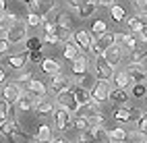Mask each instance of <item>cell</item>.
<instances>
[{"label":"cell","mask_w":147,"mask_h":143,"mask_svg":"<svg viewBox=\"0 0 147 143\" xmlns=\"http://www.w3.org/2000/svg\"><path fill=\"white\" fill-rule=\"evenodd\" d=\"M11 106L13 104L4 100V98H0V122H2L4 118H8V112H11Z\"/></svg>","instance_id":"39"},{"label":"cell","mask_w":147,"mask_h":143,"mask_svg":"<svg viewBox=\"0 0 147 143\" xmlns=\"http://www.w3.org/2000/svg\"><path fill=\"white\" fill-rule=\"evenodd\" d=\"M77 143H97V137H95V127H89L79 133L77 137Z\"/></svg>","instance_id":"30"},{"label":"cell","mask_w":147,"mask_h":143,"mask_svg":"<svg viewBox=\"0 0 147 143\" xmlns=\"http://www.w3.org/2000/svg\"><path fill=\"white\" fill-rule=\"evenodd\" d=\"M97 2H100V6H108V8H110L112 4H116V0H97Z\"/></svg>","instance_id":"52"},{"label":"cell","mask_w":147,"mask_h":143,"mask_svg":"<svg viewBox=\"0 0 147 143\" xmlns=\"http://www.w3.org/2000/svg\"><path fill=\"white\" fill-rule=\"evenodd\" d=\"M44 44H48V46H62L64 44V40H62V35L60 33H44Z\"/></svg>","instance_id":"34"},{"label":"cell","mask_w":147,"mask_h":143,"mask_svg":"<svg viewBox=\"0 0 147 143\" xmlns=\"http://www.w3.org/2000/svg\"><path fill=\"white\" fill-rule=\"evenodd\" d=\"M75 114H79V116H85V118H91V116H95V114H102V104H100V102H95V100H89L87 104L79 106V110H77Z\"/></svg>","instance_id":"17"},{"label":"cell","mask_w":147,"mask_h":143,"mask_svg":"<svg viewBox=\"0 0 147 143\" xmlns=\"http://www.w3.org/2000/svg\"><path fill=\"white\" fill-rule=\"evenodd\" d=\"M95 137H97V143H112L110 131L106 127H95Z\"/></svg>","instance_id":"36"},{"label":"cell","mask_w":147,"mask_h":143,"mask_svg":"<svg viewBox=\"0 0 147 143\" xmlns=\"http://www.w3.org/2000/svg\"><path fill=\"white\" fill-rule=\"evenodd\" d=\"M135 125H137V131H141V133H147V110H143L141 118L137 120Z\"/></svg>","instance_id":"42"},{"label":"cell","mask_w":147,"mask_h":143,"mask_svg":"<svg viewBox=\"0 0 147 143\" xmlns=\"http://www.w3.org/2000/svg\"><path fill=\"white\" fill-rule=\"evenodd\" d=\"M131 98H135V100L147 98V85L145 83H133L131 85Z\"/></svg>","instance_id":"31"},{"label":"cell","mask_w":147,"mask_h":143,"mask_svg":"<svg viewBox=\"0 0 147 143\" xmlns=\"http://www.w3.org/2000/svg\"><path fill=\"white\" fill-rule=\"evenodd\" d=\"M135 6H137V11H145L147 8V0H133Z\"/></svg>","instance_id":"50"},{"label":"cell","mask_w":147,"mask_h":143,"mask_svg":"<svg viewBox=\"0 0 147 143\" xmlns=\"http://www.w3.org/2000/svg\"><path fill=\"white\" fill-rule=\"evenodd\" d=\"M27 29H29V27H27L25 21H17L11 29L4 33V37H6L11 44H21V42H25L27 37H29V35H27Z\"/></svg>","instance_id":"6"},{"label":"cell","mask_w":147,"mask_h":143,"mask_svg":"<svg viewBox=\"0 0 147 143\" xmlns=\"http://www.w3.org/2000/svg\"><path fill=\"white\" fill-rule=\"evenodd\" d=\"M42 15L40 13H31L29 11L27 13V19H25V23H27V27H37V25H42Z\"/></svg>","instance_id":"38"},{"label":"cell","mask_w":147,"mask_h":143,"mask_svg":"<svg viewBox=\"0 0 147 143\" xmlns=\"http://www.w3.org/2000/svg\"><path fill=\"white\" fill-rule=\"evenodd\" d=\"M145 143H147V141H145Z\"/></svg>","instance_id":"58"},{"label":"cell","mask_w":147,"mask_h":143,"mask_svg":"<svg viewBox=\"0 0 147 143\" xmlns=\"http://www.w3.org/2000/svg\"><path fill=\"white\" fill-rule=\"evenodd\" d=\"M104 58L108 60V62H110L112 66H114V69H116V66H118L120 64V60L124 58V52L120 50V48L118 46H110V48H106V52H104Z\"/></svg>","instance_id":"18"},{"label":"cell","mask_w":147,"mask_h":143,"mask_svg":"<svg viewBox=\"0 0 147 143\" xmlns=\"http://www.w3.org/2000/svg\"><path fill=\"white\" fill-rule=\"evenodd\" d=\"M50 143H68V141H66V139H62V137H56V139L52 137V141H50Z\"/></svg>","instance_id":"56"},{"label":"cell","mask_w":147,"mask_h":143,"mask_svg":"<svg viewBox=\"0 0 147 143\" xmlns=\"http://www.w3.org/2000/svg\"><path fill=\"white\" fill-rule=\"evenodd\" d=\"M56 110V102H52L48 95H44V98H37L35 100V106H33V112H35V116H40V118H46V116H52Z\"/></svg>","instance_id":"8"},{"label":"cell","mask_w":147,"mask_h":143,"mask_svg":"<svg viewBox=\"0 0 147 143\" xmlns=\"http://www.w3.org/2000/svg\"><path fill=\"white\" fill-rule=\"evenodd\" d=\"M89 118H85V116H79L77 114L75 116V129H79V131H85V129H89Z\"/></svg>","instance_id":"41"},{"label":"cell","mask_w":147,"mask_h":143,"mask_svg":"<svg viewBox=\"0 0 147 143\" xmlns=\"http://www.w3.org/2000/svg\"><path fill=\"white\" fill-rule=\"evenodd\" d=\"M71 85H73V79L60 71V73H54V75H50L48 91H50V93H54V95H58V93H60V91H64V89H71Z\"/></svg>","instance_id":"4"},{"label":"cell","mask_w":147,"mask_h":143,"mask_svg":"<svg viewBox=\"0 0 147 143\" xmlns=\"http://www.w3.org/2000/svg\"><path fill=\"white\" fill-rule=\"evenodd\" d=\"M0 135L8 137V141L15 143V137H23V139H29V135L21 129V122L17 118H4L0 122Z\"/></svg>","instance_id":"1"},{"label":"cell","mask_w":147,"mask_h":143,"mask_svg":"<svg viewBox=\"0 0 147 143\" xmlns=\"http://www.w3.org/2000/svg\"><path fill=\"white\" fill-rule=\"evenodd\" d=\"M139 35H141V40H143V42H147V25L141 29V33H139Z\"/></svg>","instance_id":"54"},{"label":"cell","mask_w":147,"mask_h":143,"mask_svg":"<svg viewBox=\"0 0 147 143\" xmlns=\"http://www.w3.org/2000/svg\"><path fill=\"white\" fill-rule=\"evenodd\" d=\"M89 125H91V127H106L104 114H95V116H91V118H89Z\"/></svg>","instance_id":"43"},{"label":"cell","mask_w":147,"mask_h":143,"mask_svg":"<svg viewBox=\"0 0 147 143\" xmlns=\"http://www.w3.org/2000/svg\"><path fill=\"white\" fill-rule=\"evenodd\" d=\"M19 21V19H17V15L15 13H2V15H0V31H2V33H6L8 29H11V27L15 25Z\"/></svg>","instance_id":"28"},{"label":"cell","mask_w":147,"mask_h":143,"mask_svg":"<svg viewBox=\"0 0 147 143\" xmlns=\"http://www.w3.org/2000/svg\"><path fill=\"white\" fill-rule=\"evenodd\" d=\"M6 13V0H0V15Z\"/></svg>","instance_id":"55"},{"label":"cell","mask_w":147,"mask_h":143,"mask_svg":"<svg viewBox=\"0 0 147 143\" xmlns=\"http://www.w3.org/2000/svg\"><path fill=\"white\" fill-rule=\"evenodd\" d=\"M27 62H29V52H27V50L17 52V54H13V56H6V66H8V69H13V71L25 69Z\"/></svg>","instance_id":"14"},{"label":"cell","mask_w":147,"mask_h":143,"mask_svg":"<svg viewBox=\"0 0 147 143\" xmlns=\"http://www.w3.org/2000/svg\"><path fill=\"white\" fill-rule=\"evenodd\" d=\"M62 46H64V48H62V56H64V60H68V62H71V60H75L77 56L81 54L79 46H77L73 40H71V42H64Z\"/></svg>","instance_id":"25"},{"label":"cell","mask_w":147,"mask_h":143,"mask_svg":"<svg viewBox=\"0 0 147 143\" xmlns=\"http://www.w3.org/2000/svg\"><path fill=\"white\" fill-rule=\"evenodd\" d=\"M126 73H129V77L133 79V83H143L147 79V69L143 66V62H129Z\"/></svg>","instance_id":"15"},{"label":"cell","mask_w":147,"mask_h":143,"mask_svg":"<svg viewBox=\"0 0 147 143\" xmlns=\"http://www.w3.org/2000/svg\"><path fill=\"white\" fill-rule=\"evenodd\" d=\"M91 71H93V75H95V79L110 81V79L114 77V66L104 58V54H102V56H93V60H91Z\"/></svg>","instance_id":"3"},{"label":"cell","mask_w":147,"mask_h":143,"mask_svg":"<svg viewBox=\"0 0 147 143\" xmlns=\"http://www.w3.org/2000/svg\"><path fill=\"white\" fill-rule=\"evenodd\" d=\"M91 29H93V33H95V35H102V33H106V31H108V23H106V21H102V19H97V21H93V23H91Z\"/></svg>","instance_id":"40"},{"label":"cell","mask_w":147,"mask_h":143,"mask_svg":"<svg viewBox=\"0 0 147 143\" xmlns=\"http://www.w3.org/2000/svg\"><path fill=\"white\" fill-rule=\"evenodd\" d=\"M124 42H126V33L116 31V33H114V46H118L120 50H122V48H124Z\"/></svg>","instance_id":"45"},{"label":"cell","mask_w":147,"mask_h":143,"mask_svg":"<svg viewBox=\"0 0 147 143\" xmlns=\"http://www.w3.org/2000/svg\"><path fill=\"white\" fill-rule=\"evenodd\" d=\"M44 60V54H42V50H35V52H29V62H37L40 64Z\"/></svg>","instance_id":"48"},{"label":"cell","mask_w":147,"mask_h":143,"mask_svg":"<svg viewBox=\"0 0 147 143\" xmlns=\"http://www.w3.org/2000/svg\"><path fill=\"white\" fill-rule=\"evenodd\" d=\"M42 46H44V40H42V37H35V35H31V37H27V40H25V50H27V52L42 50Z\"/></svg>","instance_id":"33"},{"label":"cell","mask_w":147,"mask_h":143,"mask_svg":"<svg viewBox=\"0 0 147 143\" xmlns=\"http://www.w3.org/2000/svg\"><path fill=\"white\" fill-rule=\"evenodd\" d=\"M110 17H112V21L122 23L124 19H126V11H124L120 4H112V6H110Z\"/></svg>","instance_id":"32"},{"label":"cell","mask_w":147,"mask_h":143,"mask_svg":"<svg viewBox=\"0 0 147 143\" xmlns=\"http://www.w3.org/2000/svg\"><path fill=\"white\" fill-rule=\"evenodd\" d=\"M23 93H25L23 85L15 81V83H6V85H4V89H2V98H4V100H8L11 104H17V100L21 98Z\"/></svg>","instance_id":"13"},{"label":"cell","mask_w":147,"mask_h":143,"mask_svg":"<svg viewBox=\"0 0 147 143\" xmlns=\"http://www.w3.org/2000/svg\"><path fill=\"white\" fill-rule=\"evenodd\" d=\"M124 23H126V29H129L131 33H141V29H143V23H141V19L137 17V15H133V17H126L124 19Z\"/></svg>","instance_id":"29"},{"label":"cell","mask_w":147,"mask_h":143,"mask_svg":"<svg viewBox=\"0 0 147 143\" xmlns=\"http://www.w3.org/2000/svg\"><path fill=\"white\" fill-rule=\"evenodd\" d=\"M110 139L112 141H126V139H129V133H126L122 127H114L110 131Z\"/></svg>","instance_id":"37"},{"label":"cell","mask_w":147,"mask_h":143,"mask_svg":"<svg viewBox=\"0 0 147 143\" xmlns=\"http://www.w3.org/2000/svg\"><path fill=\"white\" fill-rule=\"evenodd\" d=\"M11 42L6 40V37H0V58H2V56H6L8 54V50H11Z\"/></svg>","instance_id":"44"},{"label":"cell","mask_w":147,"mask_h":143,"mask_svg":"<svg viewBox=\"0 0 147 143\" xmlns=\"http://www.w3.org/2000/svg\"><path fill=\"white\" fill-rule=\"evenodd\" d=\"M6 81V69H4V66H0V85H2Z\"/></svg>","instance_id":"53"},{"label":"cell","mask_w":147,"mask_h":143,"mask_svg":"<svg viewBox=\"0 0 147 143\" xmlns=\"http://www.w3.org/2000/svg\"><path fill=\"white\" fill-rule=\"evenodd\" d=\"M52 118H54L56 131H62V133H64V131L75 129V116H73V112L66 110V108H62V106H56Z\"/></svg>","instance_id":"2"},{"label":"cell","mask_w":147,"mask_h":143,"mask_svg":"<svg viewBox=\"0 0 147 143\" xmlns=\"http://www.w3.org/2000/svg\"><path fill=\"white\" fill-rule=\"evenodd\" d=\"M137 17L141 19V23H143V25H147V8H145V11H139V13H137Z\"/></svg>","instance_id":"51"},{"label":"cell","mask_w":147,"mask_h":143,"mask_svg":"<svg viewBox=\"0 0 147 143\" xmlns=\"http://www.w3.org/2000/svg\"><path fill=\"white\" fill-rule=\"evenodd\" d=\"M114 44V33H110V31H106V33H102V35H95V40H93V44H91V54L93 56H102L104 52H106V48H110Z\"/></svg>","instance_id":"7"},{"label":"cell","mask_w":147,"mask_h":143,"mask_svg":"<svg viewBox=\"0 0 147 143\" xmlns=\"http://www.w3.org/2000/svg\"><path fill=\"white\" fill-rule=\"evenodd\" d=\"M81 2H83V0H66V6L77 13V11H79V6H81Z\"/></svg>","instance_id":"49"},{"label":"cell","mask_w":147,"mask_h":143,"mask_svg":"<svg viewBox=\"0 0 147 143\" xmlns=\"http://www.w3.org/2000/svg\"><path fill=\"white\" fill-rule=\"evenodd\" d=\"M112 143H129V141H112Z\"/></svg>","instance_id":"57"},{"label":"cell","mask_w":147,"mask_h":143,"mask_svg":"<svg viewBox=\"0 0 147 143\" xmlns=\"http://www.w3.org/2000/svg\"><path fill=\"white\" fill-rule=\"evenodd\" d=\"M40 69L50 77V75H54V73H60V62H58L56 58H44L40 62Z\"/></svg>","instance_id":"26"},{"label":"cell","mask_w":147,"mask_h":143,"mask_svg":"<svg viewBox=\"0 0 147 143\" xmlns=\"http://www.w3.org/2000/svg\"><path fill=\"white\" fill-rule=\"evenodd\" d=\"M131 100V91L129 89H122V87H112L110 91V102L112 104H120V106H126Z\"/></svg>","instance_id":"19"},{"label":"cell","mask_w":147,"mask_h":143,"mask_svg":"<svg viewBox=\"0 0 147 143\" xmlns=\"http://www.w3.org/2000/svg\"><path fill=\"white\" fill-rule=\"evenodd\" d=\"M114 87H122V89H131L133 85V79L129 77V73H126V69H120L114 73Z\"/></svg>","instance_id":"21"},{"label":"cell","mask_w":147,"mask_h":143,"mask_svg":"<svg viewBox=\"0 0 147 143\" xmlns=\"http://www.w3.org/2000/svg\"><path fill=\"white\" fill-rule=\"evenodd\" d=\"M129 110H131V122H137L141 118V114H143V110L137 108V106H129Z\"/></svg>","instance_id":"47"},{"label":"cell","mask_w":147,"mask_h":143,"mask_svg":"<svg viewBox=\"0 0 147 143\" xmlns=\"http://www.w3.org/2000/svg\"><path fill=\"white\" fill-rule=\"evenodd\" d=\"M97 6H100L97 0H83L81 6H79V11H77V15H79L81 19H89V17L97 11Z\"/></svg>","instance_id":"23"},{"label":"cell","mask_w":147,"mask_h":143,"mask_svg":"<svg viewBox=\"0 0 147 143\" xmlns=\"http://www.w3.org/2000/svg\"><path fill=\"white\" fill-rule=\"evenodd\" d=\"M126 56H129V62H141V60H145L147 58V42L141 40Z\"/></svg>","instance_id":"20"},{"label":"cell","mask_w":147,"mask_h":143,"mask_svg":"<svg viewBox=\"0 0 147 143\" xmlns=\"http://www.w3.org/2000/svg\"><path fill=\"white\" fill-rule=\"evenodd\" d=\"M89 69H91V62H89V58H87L83 52L77 56L75 60H71V73L75 75V77H81V75H85Z\"/></svg>","instance_id":"12"},{"label":"cell","mask_w":147,"mask_h":143,"mask_svg":"<svg viewBox=\"0 0 147 143\" xmlns=\"http://www.w3.org/2000/svg\"><path fill=\"white\" fill-rule=\"evenodd\" d=\"M52 131H54V129H52L50 125H42L40 129H37L33 141H35V143H50V141H52Z\"/></svg>","instance_id":"27"},{"label":"cell","mask_w":147,"mask_h":143,"mask_svg":"<svg viewBox=\"0 0 147 143\" xmlns=\"http://www.w3.org/2000/svg\"><path fill=\"white\" fill-rule=\"evenodd\" d=\"M73 93H75V100H77V104L79 106H83V104H87L91 100V89H87V87H83V85H79V83H73Z\"/></svg>","instance_id":"22"},{"label":"cell","mask_w":147,"mask_h":143,"mask_svg":"<svg viewBox=\"0 0 147 143\" xmlns=\"http://www.w3.org/2000/svg\"><path fill=\"white\" fill-rule=\"evenodd\" d=\"M31 79H33V73H31V71H23V73L17 77V83H21V85H23V83H29Z\"/></svg>","instance_id":"46"},{"label":"cell","mask_w":147,"mask_h":143,"mask_svg":"<svg viewBox=\"0 0 147 143\" xmlns=\"http://www.w3.org/2000/svg\"><path fill=\"white\" fill-rule=\"evenodd\" d=\"M27 91H31L33 95H37V98H44V95H48V87L44 85V81L35 79V77L27 83Z\"/></svg>","instance_id":"24"},{"label":"cell","mask_w":147,"mask_h":143,"mask_svg":"<svg viewBox=\"0 0 147 143\" xmlns=\"http://www.w3.org/2000/svg\"><path fill=\"white\" fill-rule=\"evenodd\" d=\"M35 100H37V95H33L31 91H27V89H25V93H23L19 100H17L15 108H17L19 112H21V114H25V112H31V110H33V106H35Z\"/></svg>","instance_id":"16"},{"label":"cell","mask_w":147,"mask_h":143,"mask_svg":"<svg viewBox=\"0 0 147 143\" xmlns=\"http://www.w3.org/2000/svg\"><path fill=\"white\" fill-rule=\"evenodd\" d=\"M110 91H112V83H110V81L97 79V81L93 83V87H91V100L104 104V102L110 100Z\"/></svg>","instance_id":"5"},{"label":"cell","mask_w":147,"mask_h":143,"mask_svg":"<svg viewBox=\"0 0 147 143\" xmlns=\"http://www.w3.org/2000/svg\"><path fill=\"white\" fill-rule=\"evenodd\" d=\"M54 23H56V27H58V33H60V31H64V33H73V29H75L73 19H71V15H68V11H56Z\"/></svg>","instance_id":"11"},{"label":"cell","mask_w":147,"mask_h":143,"mask_svg":"<svg viewBox=\"0 0 147 143\" xmlns=\"http://www.w3.org/2000/svg\"><path fill=\"white\" fill-rule=\"evenodd\" d=\"M73 42L79 46L81 52H89L91 50V44H93V37H91V33L87 29H77L73 33Z\"/></svg>","instance_id":"10"},{"label":"cell","mask_w":147,"mask_h":143,"mask_svg":"<svg viewBox=\"0 0 147 143\" xmlns=\"http://www.w3.org/2000/svg\"><path fill=\"white\" fill-rule=\"evenodd\" d=\"M73 87V85H71ZM56 106H62V108H66V110H71L73 114L79 110V104H77V100H75V93H73V89H64V91H60L56 95Z\"/></svg>","instance_id":"9"},{"label":"cell","mask_w":147,"mask_h":143,"mask_svg":"<svg viewBox=\"0 0 147 143\" xmlns=\"http://www.w3.org/2000/svg\"><path fill=\"white\" fill-rule=\"evenodd\" d=\"M114 118L120 120V122H131V110H129V106H122L118 110H114Z\"/></svg>","instance_id":"35"}]
</instances>
